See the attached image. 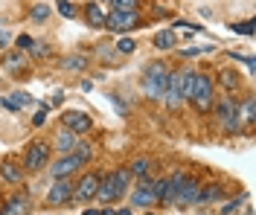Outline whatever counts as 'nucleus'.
<instances>
[{"instance_id": "f257e3e1", "label": "nucleus", "mask_w": 256, "mask_h": 215, "mask_svg": "<svg viewBox=\"0 0 256 215\" xmlns=\"http://www.w3.org/2000/svg\"><path fill=\"white\" fill-rule=\"evenodd\" d=\"M128 181H131V172H128V169H120V172H111V175L99 178V186H96L94 198H99L102 204L120 198V195L128 189Z\"/></svg>"}, {"instance_id": "f03ea898", "label": "nucleus", "mask_w": 256, "mask_h": 215, "mask_svg": "<svg viewBox=\"0 0 256 215\" xmlns=\"http://www.w3.org/2000/svg\"><path fill=\"white\" fill-rule=\"evenodd\" d=\"M166 84H169V70L166 64H160V61H152L148 70L143 73V93L148 99H163V93H166Z\"/></svg>"}, {"instance_id": "7ed1b4c3", "label": "nucleus", "mask_w": 256, "mask_h": 215, "mask_svg": "<svg viewBox=\"0 0 256 215\" xmlns=\"http://www.w3.org/2000/svg\"><path fill=\"white\" fill-rule=\"evenodd\" d=\"M216 119L224 128V134H239L242 131V116H239V102L233 96H224L216 108Z\"/></svg>"}, {"instance_id": "20e7f679", "label": "nucleus", "mask_w": 256, "mask_h": 215, "mask_svg": "<svg viewBox=\"0 0 256 215\" xmlns=\"http://www.w3.org/2000/svg\"><path fill=\"white\" fill-rule=\"evenodd\" d=\"M190 102L201 111V114H207L210 108H212V82H210L207 76L195 73V90H192V99Z\"/></svg>"}, {"instance_id": "39448f33", "label": "nucleus", "mask_w": 256, "mask_h": 215, "mask_svg": "<svg viewBox=\"0 0 256 215\" xmlns=\"http://www.w3.org/2000/svg\"><path fill=\"white\" fill-rule=\"evenodd\" d=\"M137 23H140L137 12H120V9H114L111 15H105V29H111V32H116V35L131 32Z\"/></svg>"}, {"instance_id": "423d86ee", "label": "nucleus", "mask_w": 256, "mask_h": 215, "mask_svg": "<svg viewBox=\"0 0 256 215\" xmlns=\"http://www.w3.org/2000/svg\"><path fill=\"white\" fill-rule=\"evenodd\" d=\"M172 181H175V201L172 204H180V207L195 204V198H198V183L186 181L184 175H172Z\"/></svg>"}, {"instance_id": "0eeeda50", "label": "nucleus", "mask_w": 256, "mask_h": 215, "mask_svg": "<svg viewBox=\"0 0 256 215\" xmlns=\"http://www.w3.org/2000/svg\"><path fill=\"white\" fill-rule=\"evenodd\" d=\"M70 198H73V183L67 178H56V183L50 186V192H47V204L50 207H62Z\"/></svg>"}, {"instance_id": "6e6552de", "label": "nucleus", "mask_w": 256, "mask_h": 215, "mask_svg": "<svg viewBox=\"0 0 256 215\" xmlns=\"http://www.w3.org/2000/svg\"><path fill=\"white\" fill-rule=\"evenodd\" d=\"M62 122H64V128L67 131H73V134H88L90 131V116L88 114H82V111H64L62 116Z\"/></svg>"}, {"instance_id": "1a4fd4ad", "label": "nucleus", "mask_w": 256, "mask_h": 215, "mask_svg": "<svg viewBox=\"0 0 256 215\" xmlns=\"http://www.w3.org/2000/svg\"><path fill=\"white\" fill-rule=\"evenodd\" d=\"M79 169H82V160L70 151V154H64L58 163L50 166V175H52V178H70V175H73V172H79Z\"/></svg>"}, {"instance_id": "9d476101", "label": "nucleus", "mask_w": 256, "mask_h": 215, "mask_svg": "<svg viewBox=\"0 0 256 215\" xmlns=\"http://www.w3.org/2000/svg\"><path fill=\"white\" fill-rule=\"evenodd\" d=\"M50 160V151H47V146L44 143H32L30 149H26V157H24V163H26V169L30 172H38L41 166Z\"/></svg>"}, {"instance_id": "9b49d317", "label": "nucleus", "mask_w": 256, "mask_h": 215, "mask_svg": "<svg viewBox=\"0 0 256 215\" xmlns=\"http://www.w3.org/2000/svg\"><path fill=\"white\" fill-rule=\"evenodd\" d=\"M96 186H99V175H84L73 189V201H90L96 195Z\"/></svg>"}, {"instance_id": "f8f14e48", "label": "nucleus", "mask_w": 256, "mask_h": 215, "mask_svg": "<svg viewBox=\"0 0 256 215\" xmlns=\"http://www.w3.org/2000/svg\"><path fill=\"white\" fill-rule=\"evenodd\" d=\"M152 192H154V201H163V204L169 201L172 204L175 201V181L172 178H163V181H158L152 186Z\"/></svg>"}, {"instance_id": "ddd939ff", "label": "nucleus", "mask_w": 256, "mask_h": 215, "mask_svg": "<svg viewBox=\"0 0 256 215\" xmlns=\"http://www.w3.org/2000/svg\"><path fill=\"white\" fill-rule=\"evenodd\" d=\"M26 210H30V198L26 195H12V198L3 204L0 215H24Z\"/></svg>"}, {"instance_id": "4468645a", "label": "nucleus", "mask_w": 256, "mask_h": 215, "mask_svg": "<svg viewBox=\"0 0 256 215\" xmlns=\"http://www.w3.org/2000/svg\"><path fill=\"white\" fill-rule=\"evenodd\" d=\"M76 146H79V134L67 131V128L56 134V149L62 151V154H70V151L76 149Z\"/></svg>"}, {"instance_id": "2eb2a0df", "label": "nucleus", "mask_w": 256, "mask_h": 215, "mask_svg": "<svg viewBox=\"0 0 256 215\" xmlns=\"http://www.w3.org/2000/svg\"><path fill=\"white\" fill-rule=\"evenodd\" d=\"M3 70H9V73H24V70H26V55L20 50L6 52V55H3Z\"/></svg>"}, {"instance_id": "dca6fc26", "label": "nucleus", "mask_w": 256, "mask_h": 215, "mask_svg": "<svg viewBox=\"0 0 256 215\" xmlns=\"http://www.w3.org/2000/svg\"><path fill=\"white\" fill-rule=\"evenodd\" d=\"M152 204H154V192H152V189H143V186H137L134 195H131V207H134V210H146V207H152Z\"/></svg>"}, {"instance_id": "f3484780", "label": "nucleus", "mask_w": 256, "mask_h": 215, "mask_svg": "<svg viewBox=\"0 0 256 215\" xmlns=\"http://www.w3.org/2000/svg\"><path fill=\"white\" fill-rule=\"evenodd\" d=\"M84 17H88V23L96 26V29H102V26H105V12H102V6H99V3H88V6H84Z\"/></svg>"}, {"instance_id": "a211bd4d", "label": "nucleus", "mask_w": 256, "mask_h": 215, "mask_svg": "<svg viewBox=\"0 0 256 215\" xmlns=\"http://www.w3.org/2000/svg\"><path fill=\"white\" fill-rule=\"evenodd\" d=\"M84 67H88V58L84 55H67V58H62L58 70H64V73H79Z\"/></svg>"}, {"instance_id": "6ab92c4d", "label": "nucleus", "mask_w": 256, "mask_h": 215, "mask_svg": "<svg viewBox=\"0 0 256 215\" xmlns=\"http://www.w3.org/2000/svg\"><path fill=\"white\" fill-rule=\"evenodd\" d=\"M239 116H242V122H248V125H254L256 122V102H254V96H248L244 102H239Z\"/></svg>"}, {"instance_id": "aec40b11", "label": "nucleus", "mask_w": 256, "mask_h": 215, "mask_svg": "<svg viewBox=\"0 0 256 215\" xmlns=\"http://www.w3.org/2000/svg\"><path fill=\"white\" fill-rule=\"evenodd\" d=\"M178 41H175V32H169V29H163V32L154 35V47L158 50H172Z\"/></svg>"}, {"instance_id": "412c9836", "label": "nucleus", "mask_w": 256, "mask_h": 215, "mask_svg": "<svg viewBox=\"0 0 256 215\" xmlns=\"http://www.w3.org/2000/svg\"><path fill=\"white\" fill-rule=\"evenodd\" d=\"M0 175H3V181H9V183H20V178H24L15 163H3L0 166Z\"/></svg>"}, {"instance_id": "4be33fe9", "label": "nucleus", "mask_w": 256, "mask_h": 215, "mask_svg": "<svg viewBox=\"0 0 256 215\" xmlns=\"http://www.w3.org/2000/svg\"><path fill=\"white\" fill-rule=\"evenodd\" d=\"M222 198V189L218 186H207L204 192L198 189V198H195V204H207V201H218Z\"/></svg>"}, {"instance_id": "5701e85b", "label": "nucleus", "mask_w": 256, "mask_h": 215, "mask_svg": "<svg viewBox=\"0 0 256 215\" xmlns=\"http://www.w3.org/2000/svg\"><path fill=\"white\" fill-rule=\"evenodd\" d=\"M30 17L35 20V23H44L50 17V6H44V3H38V6H32L30 9Z\"/></svg>"}, {"instance_id": "b1692460", "label": "nucleus", "mask_w": 256, "mask_h": 215, "mask_svg": "<svg viewBox=\"0 0 256 215\" xmlns=\"http://www.w3.org/2000/svg\"><path fill=\"white\" fill-rule=\"evenodd\" d=\"M148 160H146V157H137V160H134V163H131V169H128V172H131V175H137V178H143V175H148Z\"/></svg>"}, {"instance_id": "393cba45", "label": "nucleus", "mask_w": 256, "mask_h": 215, "mask_svg": "<svg viewBox=\"0 0 256 215\" xmlns=\"http://www.w3.org/2000/svg\"><path fill=\"white\" fill-rule=\"evenodd\" d=\"M73 154H76V157H79V160H82V166H84V163H88V160H90V154H94V149H90L88 143H82V140H79V146L73 149Z\"/></svg>"}, {"instance_id": "a878e982", "label": "nucleus", "mask_w": 256, "mask_h": 215, "mask_svg": "<svg viewBox=\"0 0 256 215\" xmlns=\"http://www.w3.org/2000/svg\"><path fill=\"white\" fill-rule=\"evenodd\" d=\"M134 50H137V44H134L131 38H120V44H116V55H131Z\"/></svg>"}, {"instance_id": "bb28decb", "label": "nucleus", "mask_w": 256, "mask_h": 215, "mask_svg": "<svg viewBox=\"0 0 256 215\" xmlns=\"http://www.w3.org/2000/svg\"><path fill=\"white\" fill-rule=\"evenodd\" d=\"M222 84L227 87V90H236V87H239V76H233L230 70H224L222 73Z\"/></svg>"}, {"instance_id": "cd10ccee", "label": "nucleus", "mask_w": 256, "mask_h": 215, "mask_svg": "<svg viewBox=\"0 0 256 215\" xmlns=\"http://www.w3.org/2000/svg\"><path fill=\"white\" fill-rule=\"evenodd\" d=\"M9 99L15 102L18 108H26V105H30V93H24V90H12V96H9Z\"/></svg>"}, {"instance_id": "c85d7f7f", "label": "nucleus", "mask_w": 256, "mask_h": 215, "mask_svg": "<svg viewBox=\"0 0 256 215\" xmlns=\"http://www.w3.org/2000/svg\"><path fill=\"white\" fill-rule=\"evenodd\" d=\"M230 29H233V32H239V35H254V20H242V23H233Z\"/></svg>"}, {"instance_id": "c756f323", "label": "nucleus", "mask_w": 256, "mask_h": 215, "mask_svg": "<svg viewBox=\"0 0 256 215\" xmlns=\"http://www.w3.org/2000/svg\"><path fill=\"white\" fill-rule=\"evenodd\" d=\"M32 55H35V58H47V55H50V47H47V44H44V41H35V44H32Z\"/></svg>"}, {"instance_id": "7c9ffc66", "label": "nucleus", "mask_w": 256, "mask_h": 215, "mask_svg": "<svg viewBox=\"0 0 256 215\" xmlns=\"http://www.w3.org/2000/svg\"><path fill=\"white\" fill-rule=\"evenodd\" d=\"M120 12H137V0H111Z\"/></svg>"}, {"instance_id": "2f4dec72", "label": "nucleus", "mask_w": 256, "mask_h": 215, "mask_svg": "<svg viewBox=\"0 0 256 215\" xmlns=\"http://www.w3.org/2000/svg\"><path fill=\"white\" fill-rule=\"evenodd\" d=\"M32 44H35V38H30V35H18V50L20 52H30Z\"/></svg>"}, {"instance_id": "473e14b6", "label": "nucleus", "mask_w": 256, "mask_h": 215, "mask_svg": "<svg viewBox=\"0 0 256 215\" xmlns=\"http://www.w3.org/2000/svg\"><path fill=\"white\" fill-rule=\"evenodd\" d=\"M233 58H236V61H242V64L248 67V73H254V70H256V61L250 58V55H239V52H233Z\"/></svg>"}, {"instance_id": "72a5a7b5", "label": "nucleus", "mask_w": 256, "mask_h": 215, "mask_svg": "<svg viewBox=\"0 0 256 215\" xmlns=\"http://www.w3.org/2000/svg\"><path fill=\"white\" fill-rule=\"evenodd\" d=\"M58 12H62L64 17H76V6H70L67 0H58Z\"/></svg>"}, {"instance_id": "f704fd0d", "label": "nucleus", "mask_w": 256, "mask_h": 215, "mask_svg": "<svg viewBox=\"0 0 256 215\" xmlns=\"http://www.w3.org/2000/svg\"><path fill=\"white\" fill-rule=\"evenodd\" d=\"M44 122H47V105H41L38 114L32 116V125H44Z\"/></svg>"}, {"instance_id": "c9c22d12", "label": "nucleus", "mask_w": 256, "mask_h": 215, "mask_svg": "<svg viewBox=\"0 0 256 215\" xmlns=\"http://www.w3.org/2000/svg\"><path fill=\"white\" fill-rule=\"evenodd\" d=\"M236 213H239V201H227L224 210H222V215H236Z\"/></svg>"}, {"instance_id": "e433bc0d", "label": "nucleus", "mask_w": 256, "mask_h": 215, "mask_svg": "<svg viewBox=\"0 0 256 215\" xmlns=\"http://www.w3.org/2000/svg\"><path fill=\"white\" fill-rule=\"evenodd\" d=\"M0 108H6V111H20V108H18L15 102L9 99V96H0Z\"/></svg>"}, {"instance_id": "4c0bfd02", "label": "nucleus", "mask_w": 256, "mask_h": 215, "mask_svg": "<svg viewBox=\"0 0 256 215\" xmlns=\"http://www.w3.org/2000/svg\"><path fill=\"white\" fill-rule=\"evenodd\" d=\"M180 52H184V55H195V52H198V47H184Z\"/></svg>"}, {"instance_id": "58836bf2", "label": "nucleus", "mask_w": 256, "mask_h": 215, "mask_svg": "<svg viewBox=\"0 0 256 215\" xmlns=\"http://www.w3.org/2000/svg\"><path fill=\"white\" fill-rule=\"evenodd\" d=\"M82 215H99V213H96V210H84Z\"/></svg>"}, {"instance_id": "ea45409f", "label": "nucleus", "mask_w": 256, "mask_h": 215, "mask_svg": "<svg viewBox=\"0 0 256 215\" xmlns=\"http://www.w3.org/2000/svg\"><path fill=\"white\" fill-rule=\"evenodd\" d=\"M99 215H116V213H114V210H102Z\"/></svg>"}, {"instance_id": "a19ab883", "label": "nucleus", "mask_w": 256, "mask_h": 215, "mask_svg": "<svg viewBox=\"0 0 256 215\" xmlns=\"http://www.w3.org/2000/svg\"><path fill=\"white\" fill-rule=\"evenodd\" d=\"M116 215H131V210H120V213H116Z\"/></svg>"}, {"instance_id": "79ce46f5", "label": "nucleus", "mask_w": 256, "mask_h": 215, "mask_svg": "<svg viewBox=\"0 0 256 215\" xmlns=\"http://www.w3.org/2000/svg\"><path fill=\"white\" fill-rule=\"evenodd\" d=\"M198 215H210V213H198Z\"/></svg>"}]
</instances>
